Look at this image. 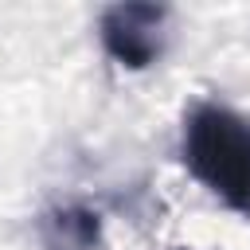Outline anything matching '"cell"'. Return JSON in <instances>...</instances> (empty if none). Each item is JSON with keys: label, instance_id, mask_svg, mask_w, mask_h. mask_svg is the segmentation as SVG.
Here are the masks:
<instances>
[{"label": "cell", "instance_id": "cell-1", "mask_svg": "<svg viewBox=\"0 0 250 250\" xmlns=\"http://www.w3.org/2000/svg\"><path fill=\"white\" fill-rule=\"evenodd\" d=\"M180 156L215 199L250 219V121L242 113L215 102L191 105Z\"/></svg>", "mask_w": 250, "mask_h": 250}, {"label": "cell", "instance_id": "cell-2", "mask_svg": "<svg viewBox=\"0 0 250 250\" xmlns=\"http://www.w3.org/2000/svg\"><path fill=\"white\" fill-rule=\"evenodd\" d=\"M105 55L125 70H145L164 55L168 43V8L160 4H113L98 20Z\"/></svg>", "mask_w": 250, "mask_h": 250}, {"label": "cell", "instance_id": "cell-3", "mask_svg": "<svg viewBox=\"0 0 250 250\" xmlns=\"http://www.w3.org/2000/svg\"><path fill=\"white\" fill-rule=\"evenodd\" d=\"M51 230L59 234L55 250H90L98 238V215H90L86 207H66L51 219Z\"/></svg>", "mask_w": 250, "mask_h": 250}]
</instances>
